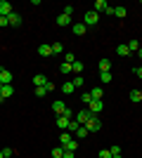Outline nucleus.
<instances>
[{"mask_svg":"<svg viewBox=\"0 0 142 158\" xmlns=\"http://www.w3.org/2000/svg\"><path fill=\"white\" fill-rule=\"evenodd\" d=\"M85 130H88V132H100V130H102V120H100V116H90L88 123H85Z\"/></svg>","mask_w":142,"mask_h":158,"instance_id":"1","label":"nucleus"},{"mask_svg":"<svg viewBox=\"0 0 142 158\" xmlns=\"http://www.w3.org/2000/svg\"><path fill=\"white\" fill-rule=\"evenodd\" d=\"M97 21H100V14L95 12V10H88V12H85V19H83V24H85V26H95Z\"/></svg>","mask_w":142,"mask_h":158,"instance_id":"2","label":"nucleus"},{"mask_svg":"<svg viewBox=\"0 0 142 158\" xmlns=\"http://www.w3.org/2000/svg\"><path fill=\"white\" fill-rule=\"evenodd\" d=\"M102 109H104V104H102V99H93L88 104V111L93 113V116H100L102 113Z\"/></svg>","mask_w":142,"mask_h":158,"instance_id":"3","label":"nucleus"},{"mask_svg":"<svg viewBox=\"0 0 142 158\" xmlns=\"http://www.w3.org/2000/svg\"><path fill=\"white\" fill-rule=\"evenodd\" d=\"M90 116H93V113L88 111V109H81V111L76 113V123H78V125H85V123H88V118Z\"/></svg>","mask_w":142,"mask_h":158,"instance_id":"4","label":"nucleus"},{"mask_svg":"<svg viewBox=\"0 0 142 158\" xmlns=\"http://www.w3.org/2000/svg\"><path fill=\"white\" fill-rule=\"evenodd\" d=\"M14 10H12V5L7 2V0H0V17H10Z\"/></svg>","mask_w":142,"mask_h":158,"instance_id":"5","label":"nucleus"},{"mask_svg":"<svg viewBox=\"0 0 142 158\" xmlns=\"http://www.w3.org/2000/svg\"><path fill=\"white\" fill-rule=\"evenodd\" d=\"M107 10H109L107 0H97V2H95V12H97V14H107Z\"/></svg>","mask_w":142,"mask_h":158,"instance_id":"6","label":"nucleus"},{"mask_svg":"<svg viewBox=\"0 0 142 158\" xmlns=\"http://www.w3.org/2000/svg\"><path fill=\"white\" fill-rule=\"evenodd\" d=\"M85 31H88L85 24H71V33L74 35H85Z\"/></svg>","mask_w":142,"mask_h":158,"instance_id":"7","label":"nucleus"},{"mask_svg":"<svg viewBox=\"0 0 142 158\" xmlns=\"http://www.w3.org/2000/svg\"><path fill=\"white\" fill-rule=\"evenodd\" d=\"M69 123H71V118H67V116H57V127H59L62 132H67Z\"/></svg>","mask_w":142,"mask_h":158,"instance_id":"8","label":"nucleus"},{"mask_svg":"<svg viewBox=\"0 0 142 158\" xmlns=\"http://www.w3.org/2000/svg\"><path fill=\"white\" fill-rule=\"evenodd\" d=\"M12 78H14L12 71H7V69L0 73V83H2V85H12Z\"/></svg>","mask_w":142,"mask_h":158,"instance_id":"9","label":"nucleus"},{"mask_svg":"<svg viewBox=\"0 0 142 158\" xmlns=\"http://www.w3.org/2000/svg\"><path fill=\"white\" fill-rule=\"evenodd\" d=\"M33 85L36 87H45L47 85V78L43 76V73H36V76H33Z\"/></svg>","mask_w":142,"mask_h":158,"instance_id":"10","label":"nucleus"},{"mask_svg":"<svg viewBox=\"0 0 142 158\" xmlns=\"http://www.w3.org/2000/svg\"><path fill=\"white\" fill-rule=\"evenodd\" d=\"M90 97H93V99H102V97H104V90H102L100 85L90 87Z\"/></svg>","mask_w":142,"mask_h":158,"instance_id":"11","label":"nucleus"},{"mask_svg":"<svg viewBox=\"0 0 142 158\" xmlns=\"http://www.w3.org/2000/svg\"><path fill=\"white\" fill-rule=\"evenodd\" d=\"M97 66H100V73L111 71V61H109V59H100V61H97Z\"/></svg>","mask_w":142,"mask_h":158,"instance_id":"12","label":"nucleus"},{"mask_svg":"<svg viewBox=\"0 0 142 158\" xmlns=\"http://www.w3.org/2000/svg\"><path fill=\"white\" fill-rule=\"evenodd\" d=\"M57 24H59V26H71V17H69V14H64V12H62L59 17H57Z\"/></svg>","mask_w":142,"mask_h":158,"instance_id":"13","label":"nucleus"},{"mask_svg":"<svg viewBox=\"0 0 142 158\" xmlns=\"http://www.w3.org/2000/svg\"><path fill=\"white\" fill-rule=\"evenodd\" d=\"M7 19H10V26H21V14L12 12L10 17H7Z\"/></svg>","mask_w":142,"mask_h":158,"instance_id":"14","label":"nucleus"},{"mask_svg":"<svg viewBox=\"0 0 142 158\" xmlns=\"http://www.w3.org/2000/svg\"><path fill=\"white\" fill-rule=\"evenodd\" d=\"M64 109H67V104H64V102H52V111L57 113V116H62V113H64Z\"/></svg>","mask_w":142,"mask_h":158,"instance_id":"15","label":"nucleus"},{"mask_svg":"<svg viewBox=\"0 0 142 158\" xmlns=\"http://www.w3.org/2000/svg\"><path fill=\"white\" fill-rule=\"evenodd\" d=\"M83 69H85V64H83V61H78V59H76L74 64H71V71H74L76 76H81V73H83Z\"/></svg>","mask_w":142,"mask_h":158,"instance_id":"16","label":"nucleus"},{"mask_svg":"<svg viewBox=\"0 0 142 158\" xmlns=\"http://www.w3.org/2000/svg\"><path fill=\"white\" fill-rule=\"evenodd\" d=\"M62 92H64V94H74V92H76V85L69 80V83H64V85H62Z\"/></svg>","mask_w":142,"mask_h":158,"instance_id":"17","label":"nucleus"},{"mask_svg":"<svg viewBox=\"0 0 142 158\" xmlns=\"http://www.w3.org/2000/svg\"><path fill=\"white\" fill-rule=\"evenodd\" d=\"M116 54H118V57H130L133 52L128 50V45H118V47H116Z\"/></svg>","mask_w":142,"mask_h":158,"instance_id":"18","label":"nucleus"},{"mask_svg":"<svg viewBox=\"0 0 142 158\" xmlns=\"http://www.w3.org/2000/svg\"><path fill=\"white\" fill-rule=\"evenodd\" d=\"M38 54H41V57H50V54H52V45H41L38 47Z\"/></svg>","mask_w":142,"mask_h":158,"instance_id":"19","label":"nucleus"},{"mask_svg":"<svg viewBox=\"0 0 142 158\" xmlns=\"http://www.w3.org/2000/svg\"><path fill=\"white\" fill-rule=\"evenodd\" d=\"M0 94H2V97H5V99H10V97H12V94H14V87H12V85H2V90H0Z\"/></svg>","mask_w":142,"mask_h":158,"instance_id":"20","label":"nucleus"},{"mask_svg":"<svg viewBox=\"0 0 142 158\" xmlns=\"http://www.w3.org/2000/svg\"><path fill=\"white\" fill-rule=\"evenodd\" d=\"M59 146H62V144H59ZM62 149H64V151H76V149H78V142H76V139H71V142H67Z\"/></svg>","mask_w":142,"mask_h":158,"instance_id":"21","label":"nucleus"},{"mask_svg":"<svg viewBox=\"0 0 142 158\" xmlns=\"http://www.w3.org/2000/svg\"><path fill=\"white\" fill-rule=\"evenodd\" d=\"M59 73H62V76H69V73H71V64H67V61L59 64Z\"/></svg>","mask_w":142,"mask_h":158,"instance_id":"22","label":"nucleus"},{"mask_svg":"<svg viewBox=\"0 0 142 158\" xmlns=\"http://www.w3.org/2000/svg\"><path fill=\"white\" fill-rule=\"evenodd\" d=\"M130 102H142V90H133L130 92Z\"/></svg>","mask_w":142,"mask_h":158,"instance_id":"23","label":"nucleus"},{"mask_svg":"<svg viewBox=\"0 0 142 158\" xmlns=\"http://www.w3.org/2000/svg\"><path fill=\"white\" fill-rule=\"evenodd\" d=\"M88 135H90V132L85 130V125H81V127H78V130H76V137H78V139H83V137H88Z\"/></svg>","mask_w":142,"mask_h":158,"instance_id":"24","label":"nucleus"},{"mask_svg":"<svg viewBox=\"0 0 142 158\" xmlns=\"http://www.w3.org/2000/svg\"><path fill=\"white\" fill-rule=\"evenodd\" d=\"M78 127H81V125H78L76 120H71V123H69V127H67V132H69V135H76V130H78Z\"/></svg>","mask_w":142,"mask_h":158,"instance_id":"25","label":"nucleus"},{"mask_svg":"<svg viewBox=\"0 0 142 158\" xmlns=\"http://www.w3.org/2000/svg\"><path fill=\"white\" fill-rule=\"evenodd\" d=\"M114 14H116V17H121V19H123V17L128 14V10H126V7H114Z\"/></svg>","mask_w":142,"mask_h":158,"instance_id":"26","label":"nucleus"},{"mask_svg":"<svg viewBox=\"0 0 142 158\" xmlns=\"http://www.w3.org/2000/svg\"><path fill=\"white\" fill-rule=\"evenodd\" d=\"M67 142H71V135H69V132H62V135H59V144L64 146Z\"/></svg>","mask_w":142,"mask_h":158,"instance_id":"27","label":"nucleus"},{"mask_svg":"<svg viewBox=\"0 0 142 158\" xmlns=\"http://www.w3.org/2000/svg\"><path fill=\"white\" fill-rule=\"evenodd\" d=\"M140 43H137V40H130V43H128V50H130V52H137V50H140Z\"/></svg>","mask_w":142,"mask_h":158,"instance_id":"28","label":"nucleus"},{"mask_svg":"<svg viewBox=\"0 0 142 158\" xmlns=\"http://www.w3.org/2000/svg\"><path fill=\"white\" fill-rule=\"evenodd\" d=\"M100 83H111V71H107V73H100Z\"/></svg>","mask_w":142,"mask_h":158,"instance_id":"29","label":"nucleus"},{"mask_svg":"<svg viewBox=\"0 0 142 158\" xmlns=\"http://www.w3.org/2000/svg\"><path fill=\"white\" fill-rule=\"evenodd\" d=\"M64 156V149H62V146H54L52 149V158H62Z\"/></svg>","mask_w":142,"mask_h":158,"instance_id":"30","label":"nucleus"},{"mask_svg":"<svg viewBox=\"0 0 142 158\" xmlns=\"http://www.w3.org/2000/svg\"><path fill=\"white\" fill-rule=\"evenodd\" d=\"M71 83H74L76 87H83V85H85V80H83V76H76V78L71 80Z\"/></svg>","mask_w":142,"mask_h":158,"instance_id":"31","label":"nucleus"},{"mask_svg":"<svg viewBox=\"0 0 142 158\" xmlns=\"http://www.w3.org/2000/svg\"><path fill=\"white\" fill-rule=\"evenodd\" d=\"M59 52H64V45H62V43H54L52 45V54H59Z\"/></svg>","mask_w":142,"mask_h":158,"instance_id":"32","label":"nucleus"},{"mask_svg":"<svg viewBox=\"0 0 142 158\" xmlns=\"http://www.w3.org/2000/svg\"><path fill=\"white\" fill-rule=\"evenodd\" d=\"M97 158H111V151H109V149H102V151L97 153Z\"/></svg>","mask_w":142,"mask_h":158,"instance_id":"33","label":"nucleus"},{"mask_svg":"<svg viewBox=\"0 0 142 158\" xmlns=\"http://www.w3.org/2000/svg\"><path fill=\"white\" fill-rule=\"evenodd\" d=\"M64 59H67V64H74V61H76V54H74V52H67V57H64Z\"/></svg>","mask_w":142,"mask_h":158,"instance_id":"34","label":"nucleus"},{"mask_svg":"<svg viewBox=\"0 0 142 158\" xmlns=\"http://www.w3.org/2000/svg\"><path fill=\"white\" fill-rule=\"evenodd\" d=\"M81 102H85V104H90V102H93V97H90V92H83V94H81Z\"/></svg>","mask_w":142,"mask_h":158,"instance_id":"35","label":"nucleus"},{"mask_svg":"<svg viewBox=\"0 0 142 158\" xmlns=\"http://www.w3.org/2000/svg\"><path fill=\"white\" fill-rule=\"evenodd\" d=\"M45 94H47L45 87H36V97H45Z\"/></svg>","mask_w":142,"mask_h":158,"instance_id":"36","label":"nucleus"},{"mask_svg":"<svg viewBox=\"0 0 142 158\" xmlns=\"http://www.w3.org/2000/svg\"><path fill=\"white\" fill-rule=\"evenodd\" d=\"M109 151H111V156H121V146H111Z\"/></svg>","mask_w":142,"mask_h":158,"instance_id":"37","label":"nucleus"},{"mask_svg":"<svg viewBox=\"0 0 142 158\" xmlns=\"http://www.w3.org/2000/svg\"><path fill=\"white\" fill-rule=\"evenodd\" d=\"M45 90H47V94H50V92H54V83H50V80H47V85H45Z\"/></svg>","mask_w":142,"mask_h":158,"instance_id":"38","label":"nucleus"},{"mask_svg":"<svg viewBox=\"0 0 142 158\" xmlns=\"http://www.w3.org/2000/svg\"><path fill=\"white\" fill-rule=\"evenodd\" d=\"M2 153H5V158H12V156H14L12 149H2Z\"/></svg>","mask_w":142,"mask_h":158,"instance_id":"39","label":"nucleus"},{"mask_svg":"<svg viewBox=\"0 0 142 158\" xmlns=\"http://www.w3.org/2000/svg\"><path fill=\"white\" fill-rule=\"evenodd\" d=\"M0 26H10V19H7V17H0Z\"/></svg>","mask_w":142,"mask_h":158,"instance_id":"40","label":"nucleus"},{"mask_svg":"<svg viewBox=\"0 0 142 158\" xmlns=\"http://www.w3.org/2000/svg\"><path fill=\"white\" fill-rule=\"evenodd\" d=\"M135 76H137V78L142 80V66H137V69H135Z\"/></svg>","mask_w":142,"mask_h":158,"instance_id":"41","label":"nucleus"},{"mask_svg":"<svg viewBox=\"0 0 142 158\" xmlns=\"http://www.w3.org/2000/svg\"><path fill=\"white\" fill-rule=\"evenodd\" d=\"M74 153L76 151H64V156H62V158H74Z\"/></svg>","mask_w":142,"mask_h":158,"instance_id":"42","label":"nucleus"},{"mask_svg":"<svg viewBox=\"0 0 142 158\" xmlns=\"http://www.w3.org/2000/svg\"><path fill=\"white\" fill-rule=\"evenodd\" d=\"M137 57H140V59H142V47H140V50H137Z\"/></svg>","mask_w":142,"mask_h":158,"instance_id":"43","label":"nucleus"},{"mask_svg":"<svg viewBox=\"0 0 142 158\" xmlns=\"http://www.w3.org/2000/svg\"><path fill=\"white\" fill-rule=\"evenodd\" d=\"M2 102H5V97H2V94H0V104H2Z\"/></svg>","mask_w":142,"mask_h":158,"instance_id":"44","label":"nucleus"},{"mask_svg":"<svg viewBox=\"0 0 142 158\" xmlns=\"http://www.w3.org/2000/svg\"><path fill=\"white\" fill-rule=\"evenodd\" d=\"M2 71H5V69H2V64H0V73H2Z\"/></svg>","mask_w":142,"mask_h":158,"instance_id":"45","label":"nucleus"},{"mask_svg":"<svg viewBox=\"0 0 142 158\" xmlns=\"http://www.w3.org/2000/svg\"><path fill=\"white\" fill-rule=\"evenodd\" d=\"M0 158H5V153H2V151H0Z\"/></svg>","mask_w":142,"mask_h":158,"instance_id":"46","label":"nucleus"},{"mask_svg":"<svg viewBox=\"0 0 142 158\" xmlns=\"http://www.w3.org/2000/svg\"><path fill=\"white\" fill-rule=\"evenodd\" d=\"M111 158H123V156H111Z\"/></svg>","mask_w":142,"mask_h":158,"instance_id":"47","label":"nucleus"},{"mask_svg":"<svg viewBox=\"0 0 142 158\" xmlns=\"http://www.w3.org/2000/svg\"><path fill=\"white\" fill-rule=\"evenodd\" d=\"M0 90H2V83H0Z\"/></svg>","mask_w":142,"mask_h":158,"instance_id":"48","label":"nucleus"},{"mask_svg":"<svg viewBox=\"0 0 142 158\" xmlns=\"http://www.w3.org/2000/svg\"><path fill=\"white\" fill-rule=\"evenodd\" d=\"M140 104H142V102H140Z\"/></svg>","mask_w":142,"mask_h":158,"instance_id":"49","label":"nucleus"}]
</instances>
